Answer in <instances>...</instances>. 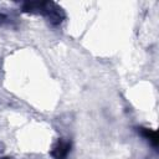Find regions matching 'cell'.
Listing matches in <instances>:
<instances>
[{"label": "cell", "mask_w": 159, "mask_h": 159, "mask_svg": "<svg viewBox=\"0 0 159 159\" xmlns=\"http://www.w3.org/2000/svg\"><path fill=\"white\" fill-rule=\"evenodd\" d=\"M71 150V142L60 139L52 148L51 155L53 159H66Z\"/></svg>", "instance_id": "7a4b0ae2"}, {"label": "cell", "mask_w": 159, "mask_h": 159, "mask_svg": "<svg viewBox=\"0 0 159 159\" xmlns=\"http://www.w3.org/2000/svg\"><path fill=\"white\" fill-rule=\"evenodd\" d=\"M22 11L29 14H40L55 26L60 25L66 17L63 9L52 1H27L22 4Z\"/></svg>", "instance_id": "6da1fadb"}, {"label": "cell", "mask_w": 159, "mask_h": 159, "mask_svg": "<svg viewBox=\"0 0 159 159\" xmlns=\"http://www.w3.org/2000/svg\"><path fill=\"white\" fill-rule=\"evenodd\" d=\"M139 132H140V134H142L148 142L152 143V145H153L154 148L158 147V137H157L155 130L149 129V128H143V127H140V128H139Z\"/></svg>", "instance_id": "3957f363"}]
</instances>
